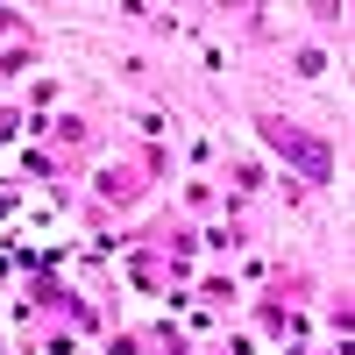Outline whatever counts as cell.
<instances>
[{"instance_id":"1","label":"cell","mask_w":355,"mask_h":355,"mask_svg":"<svg viewBox=\"0 0 355 355\" xmlns=\"http://www.w3.org/2000/svg\"><path fill=\"white\" fill-rule=\"evenodd\" d=\"M263 135L277 142V150L291 157V164H306V178H327V150H320V142H306L291 121H277V114H263Z\"/></svg>"}]
</instances>
